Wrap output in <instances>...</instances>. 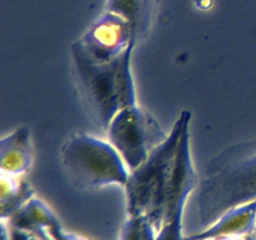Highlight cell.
<instances>
[{
    "label": "cell",
    "mask_w": 256,
    "mask_h": 240,
    "mask_svg": "<svg viewBox=\"0 0 256 240\" xmlns=\"http://www.w3.org/2000/svg\"><path fill=\"white\" fill-rule=\"evenodd\" d=\"M256 199V140L222 150L204 168L200 179L199 218L202 226Z\"/></svg>",
    "instance_id": "cell-1"
},
{
    "label": "cell",
    "mask_w": 256,
    "mask_h": 240,
    "mask_svg": "<svg viewBox=\"0 0 256 240\" xmlns=\"http://www.w3.org/2000/svg\"><path fill=\"white\" fill-rule=\"evenodd\" d=\"M192 112L182 110L166 140L155 148L146 160L132 170L125 184L129 216H144L159 232L165 218L178 150Z\"/></svg>",
    "instance_id": "cell-2"
},
{
    "label": "cell",
    "mask_w": 256,
    "mask_h": 240,
    "mask_svg": "<svg viewBox=\"0 0 256 240\" xmlns=\"http://www.w3.org/2000/svg\"><path fill=\"white\" fill-rule=\"evenodd\" d=\"M134 46L108 62H92L76 50L70 49L75 82L80 96L99 126L106 130L115 115L136 105L132 54Z\"/></svg>",
    "instance_id": "cell-3"
},
{
    "label": "cell",
    "mask_w": 256,
    "mask_h": 240,
    "mask_svg": "<svg viewBox=\"0 0 256 240\" xmlns=\"http://www.w3.org/2000/svg\"><path fill=\"white\" fill-rule=\"evenodd\" d=\"M60 160L69 182L80 190L109 185L125 186L130 172L110 142L88 134H72L60 150Z\"/></svg>",
    "instance_id": "cell-4"
},
{
    "label": "cell",
    "mask_w": 256,
    "mask_h": 240,
    "mask_svg": "<svg viewBox=\"0 0 256 240\" xmlns=\"http://www.w3.org/2000/svg\"><path fill=\"white\" fill-rule=\"evenodd\" d=\"M106 132L110 144L118 150L130 172L140 166L169 135L150 112L138 105L120 110Z\"/></svg>",
    "instance_id": "cell-5"
},
{
    "label": "cell",
    "mask_w": 256,
    "mask_h": 240,
    "mask_svg": "<svg viewBox=\"0 0 256 240\" xmlns=\"http://www.w3.org/2000/svg\"><path fill=\"white\" fill-rule=\"evenodd\" d=\"M134 30L128 20L104 10L70 49L76 50L92 62H108L136 45Z\"/></svg>",
    "instance_id": "cell-6"
},
{
    "label": "cell",
    "mask_w": 256,
    "mask_h": 240,
    "mask_svg": "<svg viewBox=\"0 0 256 240\" xmlns=\"http://www.w3.org/2000/svg\"><path fill=\"white\" fill-rule=\"evenodd\" d=\"M198 182L192 158L189 155H180L175 162L166 212L156 240H186L182 235V215L188 198Z\"/></svg>",
    "instance_id": "cell-7"
},
{
    "label": "cell",
    "mask_w": 256,
    "mask_h": 240,
    "mask_svg": "<svg viewBox=\"0 0 256 240\" xmlns=\"http://www.w3.org/2000/svg\"><path fill=\"white\" fill-rule=\"evenodd\" d=\"M256 228V199L239 205L222 214L214 224L202 232L185 238L186 240H209L219 236H242Z\"/></svg>",
    "instance_id": "cell-8"
},
{
    "label": "cell",
    "mask_w": 256,
    "mask_h": 240,
    "mask_svg": "<svg viewBox=\"0 0 256 240\" xmlns=\"http://www.w3.org/2000/svg\"><path fill=\"white\" fill-rule=\"evenodd\" d=\"M32 162V135L28 126H19L0 140L2 174L18 176L30 169Z\"/></svg>",
    "instance_id": "cell-9"
},
{
    "label": "cell",
    "mask_w": 256,
    "mask_h": 240,
    "mask_svg": "<svg viewBox=\"0 0 256 240\" xmlns=\"http://www.w3.org/2000/svg\"><path fill=\"white\" fill-rule=\"evenodd\" d=\"M159 0H106L105 10L120 15L132 24L136 42L145 39L152 29Z\"/></svg>",
    "instance_id": "cell-10"
},
{
    "label": "cell",
    "mask_w": 256,
    "mask_h": 240,
    "mask_svg": "<svg viewBox=\"0 0 256 240\" xmlns=\"http://www.w3.org/2000/svg\"><path fill=\"white\" fill-rule=\"evenodd\" d=\"M56 224L60 222L54 212L44 202L34 198L9 218L10 228L32 232L45 240L52 239L48 229Z\"/></svg>",
    "instance_id": "cell-11"
},
{
    "label": "cell",
    "mask_w": 256,
    "mask_h": 240,
    "mask_svg": "<svg viewBox=\"0 0 256 240\" xmlns=\"http://www.w3.org/2000/svg\"><path fill=\"white\" fill-rule=\"evenodd\" d=\"M34 196V190L25 180L0 175V216L6 220Z\"/></svg>",
    "instance_id": "cell-12"
},
{
    "label": "cell",
    "mask_w": 256,
    "mask_h": 240,
    "mask_svg": "<svg viewBox=\"0 0 256 240\" xmlns=\"http://www.w3.org/2000/svg\"><path fill=\"white\" fill-rule=\"evenodd\" d=\"M155 232L146 218L129 216L120 232V240H156Z\"/></svg>",
    "instance_id": "cell-13"
},
{
    "label": "cell",
    "mask_w": 256,
    "mask_h": 240,
    "mask_svg": "<svg viewBox=\"0 0 256 240\" xmlns=\"http://www.w3.org/2000/svg\"><path fill=\"white\" fill-rule=\"evenodd\" d=\"M48 234L52 238V240H85L72 232H68L62 229V224H56L48 229Z\"/></svg>",
    "instance_id": "cell-14"
},
{
    "label": "cell",
    "mask_w": 256,
    "mask_h": 240,
    "mask_svg": "<svg viewBox=\"0 0 256 240\" xmlns=\"http://www.w3.org/2000/svg\"><path fill=\"white\" fill-rule=\"evenodd\" d=\"M10 234H12V240H45L36 236V235L32 234V232H28L19 229H12V228H10Z\"/></svg>",
    "instance_id": "cell-15"
},
{
    "label": "cell",
    "mask_w": 256,
    "mask_h": 240,
    "mask_svg": "<svg viewBox=\"0 0 256 240\" xmlns=\"http://www.w3.org/2000/svg\"><path fill=\"white\" fill-rule=\"evenodd\" d=\"M209 240H240L239 236H219V238H214V239H209Z\"/></svg>",
    "instance_id": "cell-16"
},
{
    "label": "cell",
    "mask_w": 256,
    "mask_h": 240,
    "mask_svg": "<svg viewBox=\"0 0 256 240\" xmlns=\"http://www.w3.org/2000/svg\"><path fill=\"white\" fill-rule=\"evenodd\" d=\"M244 240H256V238H255V236H252V234H249V235H245Z\"/></svg>",
    "instance_id": "cell-17"
}]
</instances>
